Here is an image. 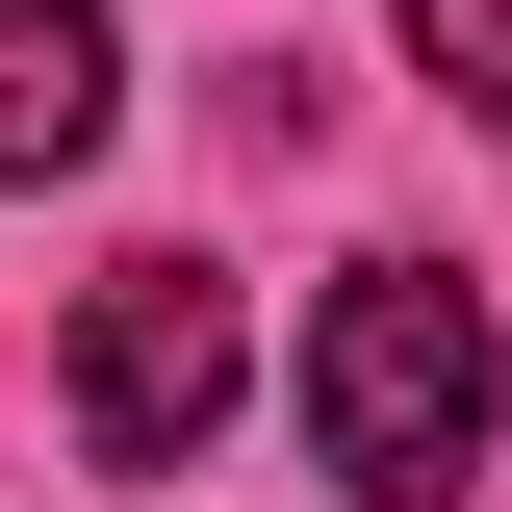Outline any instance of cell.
I'll use <instances>...</instances> for the list:
<instances>
[{
	"mask_svg": "<svg viewBox=\"0 0 512 512\" xmlns=\"http://www.w3.org/2000/svg\"><path fill=\"white\" fill-rule=\"evenodd\" d=\"M231 359H256V308L205 282V256H103V308H77V461L154 487V461L231 410Z\"/></svg>",
	"mask_w": 512,
	"mask_h": 512,
	"instance_id": "cell-2",
	"label": "cell"
},
{
	"mask_svg": "<svg viewBox=\"0 0 512 512\" xmlns=\"http://www.w3.org/2000/svg\"><path fill=\"white\" fill-rule=\"evenodd\" d=\"M128 128V52H103V0H0V180H77Z\"/></svg>",
	"mask_w": 512,
	"mask_h": 512,
	"instance_id": "cell-3",
	"label": "cell"
},
{
	"mask_svg": "<svg viewBox=\"0 0 512 512\" xmlns=\"http://www.w3.org/2000/svg\"><path fill=\"white\" fill-rule=\"evenodd\" d=\"M384 26H410V52H436V77H461V103H487V128H512V0H384Z\"/></svg>",
	"mask_w": 512,
	"mask_h": 512,
	"instance_id": "cell-4",
	"label": "cell"
},
{
	"mask_svg": "<svg viewBox=\"0 0 512 512\" xmlns=\"http://www.w3.org/2000/svg\"><path fill=\"white\" fill-rule=\"evenodd\" d=\"M308 461L359 512H461V461H487V282L461 256H359L308 308Z\"/></svg>",
	"mask_w": 512,
	"mask_h": 512,
	"instance_id": "cell-1",
	"label": "cell"
}]
</instances>
